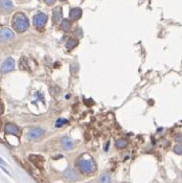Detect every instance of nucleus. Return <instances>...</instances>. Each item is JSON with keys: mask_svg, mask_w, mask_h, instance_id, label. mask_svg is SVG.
<instances>
[{"mask_svg": "<svg viewBox=\"0 0 182 183\" xmlns=\"http://www.w3.org/2000/svg\"><path fill=\"white\" fill-rule=\"evenodd\" d=\"M174 152L178 155H182V144H176V146L174 147Z\"/></svg>", "mask_w": 182, "mask_h": 183, "instance_id": "18", "label": "nucleus"}, {"mask_svg": "<svg viewBox=\"0 0 182 183\" xmlns=\"http://www.w3.org/2000/svg\"><path fill=\"white\" fill-rule=\"evenodd\" d=\"M82 14L83 12L80 7H74V9H71L70 13H69V17L72 20H79L82 17Z\"/></svg>", "mask_w": 182, "mask_h": 183, "instance_id": "9", "label": "nucleus"}, {"mask_svg": "<svg viewBox=\"0 0 182 183\" xmlns=\"http://www.w3.org/2000/svg\"><path fill=\"white\" fill-rule=\"evenodd\" d=\"M175 141L176 142H178V144H182V135L178 134L177 136L175 137Z\"/></svg>", "mask_w": 182, "mask_h": 183, "instance_id": "21", "label": "nucleus"}, {"mask_svg": "<svg viewBox=\"0 0 182 183\" xmlns=\"http://www.w3.org/2000/svg\"><path fill=\"white\" fill-rule=\"evenodd\" d=\"M62 17H63V12H62V9L60 7H57L56 9H53L52 12V20L55 23H58L60 22L61 20H62Z\"/></svg>", "mask_w": 182, "mask_h": 183, "instance_id": "8", "label": "nucleus"}, {"mask_svg": "<svg viewBox=\"0 0 182 183\" xmlns=\"http://www.w3.org/2000/svg\"><path fill=\"white\" fill-rule=\"evenodd\" d=\"M47 16L45 15V14L43 13H38L37 15L33 16V25L36 26V28L38 29H41L43 28V27L45 26V24H46L47 22Z\"/></svg>", "mask_w": 182, "mask_h": 183, "instance_id": "3", "label": "nucleus"}, {"mask_svg": "<svg viewBox=\"0 0 182 183\" xmlns=\"http://www.w3.org/2000/svg\"><path fill=\"white\" fill-rule=\"evenodd\" d=\"M44 134V130L39 127H36V128H31L29 129V131L27 132V138L28 139H37L40 136Z\"/></svg>", "mask_w": 182, "mask_h": 183, "instance_id": "5", "label": "nucleus"}, {"mask_svg": "<svg viewBox=\"0 0 182 183\" xmlns=\"http://www.w3.org/2000/svg\"><path fill=\"white\" fill-rule=\"evenodd\" d=\"M12 24H13V27L17 33H24L27 31L29 26L28 18L23 13H16L13 17Z\"/></svg>", "mask_w": 182, "mask_h": 183, "instance_id": "1", "label": "nucleus"}, {"mask_svg": "<svg viewBox=\"0 0 182 183\" xmlns=\"http://www.w3.org/2000/svg\"><path fill=\"white\" fill-rule=\"evenodd\" d=\"M44 1H45V3H46L47 5H52L53 3L56 2L57 0H44Z\"/></svg>", "mask_w": 182, "mask_h": 183, "instance_id": "23", "label": "nucleus"}, {"mask_svg": "<svg viewBox=\"0 0 182 183\" xmlns=\"http://www.w3.org/2000/svg\"><path fill=\"white\" fill-rule=\"evenodd\" d=\"M100 183H111V177L108 174L102 175L100 178Z\"/></svg>", "mask_w": 182, "mask_h": 183, "instance_id": "16", "label": "nucleus"}, {"mask_svg": "<svg viewBox=\"0 0 182 183\" xmlns=\"http://www.w3.org/2000/svg\"><path fill=\"white\" fill-rule=\"evenodd\" d=\"M36 96L38 97V99H41V101H42L43 103H44V96H43L42 93L37 92V93H36ZM36 103H37V99H35V101H33V104H36Z\"/></svg>", "mask_w": 182, "mask_h": 183, "instance_id": "19", "label": "nucleus"}, {"mask_svg": "<svg viewBox=\"0 0 182 183\" xmlns=\"http://www.w3.org/2000/svg\"><path fill=\"white\" fill-rule=\"evenodd\" d=\"M76 166L83 173V174H92L96 171V164L94 160L92 159H86V158H81L76 162Z\"/></svg>", "mask_w": 182, "mask_h": 183, "instance_id": "2", "label": "nucleus"}, {"mask_svg": "<svg viewBox=\"0 0 182 183\" xmlns=\"http://www.w3.org/2000/svg\"><path fill=\"white\" fill-rule=\"evenodd\" d=\"M3 112V108H2V105L0 104V116H1V114H2Z\"/></svg>", "mask_w": 182, "mask_h": 183, "instance_id": "25", "label": "nucleus"}, {"mask_svg": "<svg viewBox=\"0 0 182 183\" xmlns=\"http://www.w3.org/2000/svg\"><path fill=\"white\" fill-rule=\"evenodd\" d=\"M0 7L4 12H11L14 9L13 2L11 0H0Z\"/></svg>", "mask_w": 182, "mask_h": 183, "instance_id": "10", "label": "nucleus"}, {"mask_svg": "<svg viewBox=\"0 0 182 183\" xmlns=\"http://www.w3.org/2000/svg\"><path fill=\"white\" fill-rule=\"evenodd\" d=\"M68 122V120L65 118H58V120H57L56 122V128H61V127L63 126L64 124H67Z\"/></svg>", "mask_w": 182, "mask_h": 183, "instance_id": "17", "label": "nucleus"}, {"mask_svg": "<svg viewBox=\"0 0 182 183\" xmlns=\"http://www.w3.org/2000/svg\"><path fill=\"white\" fill-rule=\"evenodd\" d=\"M115 146L117 149H119V150H122V149L127 148L128 147V141L126 140L124 138H119L116 140L115 142Z\"/></svg>", "mask_w": 182, "mask_h": 183, "instance_id": "14", "label": "nucleus"}, {"mask_svg": "<svg viewBox=\"0 0 182 183\" xmlns=\"http://www.w3.org/2000/svg\"><path fill=\"white\" fill-rule=\"evenodd\" d=\"M14 68H15V61H14V59L13 58H7L4 62L2 63L0 70H1L2 73H9L11 71H13Z\"/></svg>", "mask_w": 182, "mask_h": 183, "instance_id": "4", "label": "nucleus"}, {"mask_svg": "<svg viewBox=\"0 0 182 183\" xmlns=\"http://www.w3.org/2000/svg\"><path fill=\"white\" fill-rule=\"evenodd\" d=\"M13 38H14V33L9 28L4 27V28H2L0 31V41L1 42H7L11 39H13Z\"/></svg>", "mask_w": 182, "mask_h": 183, "instance_id": "6", "label": "nucleus"}, {"mask_svg": "<svg viewBox=\"0 0 182 183\" xmlns=\"http://www.w3.org/2000/svg\"><path fill=\"white\" fill-rule=\"evenodd\" d=\"M61 28L64 31H68L70 29V21L68 19L62 20V22H61Z\"/></svg>", "mask_w": 182, "mask_h": 183, "instance_id": "15", "label": "nucleus"}, {"mask_svg": "<svg viewBox=\"0 0 182 183\" xmlns=\"http://www.w3.org/2000/svg\"><path fill=\"white\" fill-rule=\"evenodd\" d=\"M5 132L7 134H11V135H15V136H19V128H18L16 125L12 124V122H9V124L5 125Z\"/></svg>", "mask_w": 182, "mask_h": 183, "instance_id": "7", "label": "nucleus"}, {"mask_svg": "<svg viewBox=\"0 0 182 183\" xmlns=\"http://www.w3.org/2000/svg\"><path fill=\"white\" fill-rule=\"evenodd\" d=\"M109 148H110V141H107L106 144H105V147H104V151H105V152H108Z\"/></svg>", "mask_w": 182, "mask_h": 183, "instance_id": "22", "label": "nucleus"}, {"mask_svg": "<svg viewBox=\"0 0 182 183\" xmlns=\"http://www.w3.org/2000/svg\"><path fill=\"white\" fill-rule=\"evenodd\" d=\"M64 175H65V178L68 179L69 181L76 180V178H78V175H76V173L74 172L72 168H68V170L64 173Z\"/></svg>", "mask_w": 182, "mask_h": 183, "instance_id": "12", "label": "nucleus"}, {"mask_svg": "<svg viewBox=\"0 0 182 183\" xmlns=\"http://www.w3.org/2000/svg\"><path fill=\"white\" fill-rule=\"evenodd\" d=\"M60 1H61V2H66L67 0H60Z\"/></svg>", "mask_w": 182, "mask_h": 183, "instance_id": "26", "label": "nucleus"}, {"mask_svg": "<svg viewBox=\"0 0 182 183\" xmlns=\"http://www.w3.org/2000/svg\"><path fill=\"white\" fill-rule=\"evenodd\" d=\"M74 34H76V37H78V38H81V37L83 36V31L80 28V27H79V28H76V31H74Z\"/></svg>", "mask_w": 182, "mask_h": 183, "instance_id": "20", "label": "nucleus"}, {"mask_svg": "<svg viewBox=\"0 0 182 183\" xmlns=\"http://www.w3.org/2000/svg\"><path fill=\"white\" fill-rule=\"evenodd\" d=\"M78 43L79 42L76 39H74V38H70V39H68V41L66 42V49L67 50H72L74 47H76Z\"/></svg>", "mask_w": 182, "mask_h": 183, "instance_id": "13", "label": "nucleus"}, {"mask_svg": "<svg viewBox=\"0 0 182 183\" xmlns=\"http://www.w3.org/2000/svg\"><path fill=\"white\" fill-rule=\"evenodd\" d=\"M61 142H62V146L64 148V150H71L74 148V142L71 140L69 137L64 136L62 139H61Z\"/></svg>", "mask_w": 182, "mask_h": 183, "instance_id": "11", "label": "nucleus"}, {"mask_svg": "<svg viewBox=\"0 0 182 183\" xmlns=\"http://www.w3.org/2000/svg\"><path fill=\"white\" fill-rule=\"evenodd\" d=\"M0 164H2V166H5V164H7V162H5L1 157H0Z\"/></svg>", "mask_w": 182, "mask_h": 183, "instance_id": "24", "label": "nucleus"}]
</instances>
